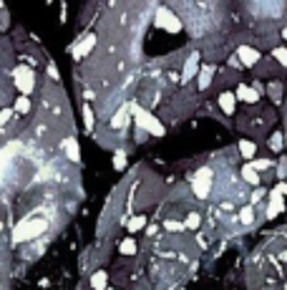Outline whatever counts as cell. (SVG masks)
<instances>
[{
    "label": "cell",
    "mask_w": 287,
    "mask_h": 290,
    "mask_svg": "<svg viewBox=\"0 0 287 290\" xmlns=\"http://www.w3.org/2000/svg\"><path fill=\"white\" fill-rule=\"evenodd\" d=\"M48 230H51V215L48 212H40V215L35 212V215L23 217L13 227V242L15 245H28V242H35L38 237H43Z\"/></svg>",
    "instance_id": "6da1fadb"
},
{
    "label": "cell",
    "mask_w": 287,
    "mask_h": 290,
    "mask_svg": "<svg viewBox=\"0 0 287 290\" xmlns=\"http://www.w3.org/2000/svg\"><path fill=\"white\" fill-rule=\"evenodd\" d=\"M131 114H134V121H136V126H141L146 129L151 137H156V139H161L164 134H167V126L159 121V116H154L146 106H141L139 101H134V106H131Z\"/></svg>",
    "instance_id": "7a4b0ae2"
},
{
    "label": "cell",
    "mask_w": 287,
    "mask_h": 290,
    "mask_svg": "<svg viewBox=\"0 0 287 290\" xmlns=\"http://www.w3.org/2000/svg\"><path fill=\"white\" fill-rule=\"evenodd\" d=\"M154 23H156V28L167 30V33H179L181 26H184L172 5H159V8L154 10Z\"/></svg>",
    "instance_id": "3957f363"
},
{
    "label": "cell",
    "mask_w": 287,
    "mask_h": 290,
    "mask_svg": "<svg viewBox=\"0 0 287 290\" xmlns=\"http://www.w3.org/2000/svg\"><path fill=\"white\" fill-rule=\"evenodd\" d=\"M212 182H214V172L209 167H201L199 172L192 177V192L197 200H207L212 192Z\"/></svg>",
    "instance_id": "277c9868"
},
{
    "label": "cell",
    "mask_w": 287,
    "mask_h": 290,
    "mask_svg": "<svg viewBox=\"0 0 287 290\" xmlns=\"http://www.w3.org/2000/svg\"><path fill=\"white\" fill-rule=\"evenodd\" d=\"M13 84H15V88L20 93L30 96L35 91V71L30 66H15L13 68Z\"/></svg>",
    "instance_id": "5b68a950"
},
{
    "label": "cell",
    "mask_w": 287,
    "mask_h": 290,
    "mask_svg": "<svg viewBox=\"0 0 287 290\" xmlns=\"http://www.w3.org/2000/svg\"><path fill=\"white\" fill-rule=\"evenodd\" d=\"M199 61H201L199 51H192L189 58L184 61V68H181V86H189V81L199 73Z\"/></svg>",
    "instance_id": "8992f818"
},
{
    "label": "cell",
    "mask_w": 287,
    "mask_h": 290,
    "mask_svg": "<svg viewBox=\"0 0 287 290\" xmlns=\"http://www.w3.org/2000/svg\"><path fill=\"white\" fill-rule=\"evenodd\" d=\"M96 43H98V35H93V33L84 35L81 41H76V43H73V58H76V61L88 58V53L96 48Z\"/></svg>",
    "instance_id": "52a82bcc"
},
{
    "label": "cell",
    "mask_w": 287,
    "mask_h": 290,
    "mask_svg": "<svg viewBox=\"0 0 287 290\" xmlns=\"http://www.w3.org/2000/svg\"><path fill=\"white\" fill-rule=\"evenodd\" d=\"M60 149H63V154H66V159H68L71 164H78V159H81V146H78V139H76L73 134H66V137H63Z\"/></svg>",
    "instance_id": "ba28073f"
},
{
    "label": "cell",
    "mask_w": 287,
    "mask_h": 290,
    "mask_svg": "<svg viewBox=\"0 0 287 290\" xmlns=\"http://www.w3.org/2000/svg\"><path fill=\"white\" fill-rule=\"evenodd\" d=\"M237 56L242 61V66H247V68H255L259 61H262V53H259L255 46H247V43L237 46Z\"/></svg>",
    "instance_id": "9c48e42d"
},
{
    "label": "cell",
    "mask_w": 287,
    "mask_h": 290,
    "mask_svg": "<svg viewBox=\"0 0 287 290\" xmlns=\"http://www.w3.org/2000/svg\"><path fill=\"white\" fill-rule=\"evenodd\" d=\"M214 73H217V66H214V63H207V66H201L199 73H197V91H207V88L212 86V81H214Z\"/></svg>",
    "instance_id": "30bf717a"
},
{
    "label": "cell",
    "mask_w": 287,
    "mask_h": 290,
    "mask_svg": "<svg viewBox=\"0 0 287 290\" xmlns=\"http://www.w3.org/2000/svg\"><path fill=\"white\" fill-rule=\"evenodd\" d=\"M217 104H219V109H222L224 114L232 116L234 109H237V93H234V91H222L219 99H217Z\"/></svg>",
    "instance_id": "8fae6325"
},
{
    "label": "cell",
    "mask_w": 287,
    "mask_h": 290,
    "mask_svg": "<svg viewBox=\"0 0 287 290\" xmlns=\"http://www.w3.org/2000/svg\"><path fill=\"white\" fill-rule=\"evenodd\" d=\"M237 99L244 101V104H257L259 101V93L255 91V86H247V84H237Z\"/></svg>",
    "instance_id": "7c38bea8"
},
{
    "label": "cell",
    "mask_w": 287,
    "mask_h": 290,
    "mask_svg": "<svg viewBox=\"0 0 287 290\" xmlns=\"http://www.w3.org/2000/svg\"><path fill=\"white\" fill-rule=\"evenodd\" d=\"M277 66H280V63H277L272 56H262V61L255 66V73H257L259 79H262V76H270V73L277 71Z\"/></svg>",
    "instance_id": "4fadbf2b"
},
{
    "label": "cell",
    "mask_w": 287,
    "mask_h": 290,
    "mask_svg": "<svg viewBox=\"0 0 287 290\" xmlns=\"http://www.w3.org/2000/svg\"><path fill=\"white\" fill-rule=\"evenodd\" d=\"M88 285H91V290H106L109 288V273L106 270H93L91 278H88Z\"/></svg>",
    "instance_id": "5bb4252c"
},
{
    "label": "cell",
    "mask_w": 287,
    "mask_h": 290,
    "mask_svg": "<svg viewBox=\"0 0 287 290\" xmlns=\"http://www.w3.org/2000/svg\"><path fill=\"white\" fill-rule=\"evenodd\" d=\"M237 151H239V157H242V159H247V162H250V159H255V157H257V144H255L252 139H239V142H237Z\"/></svg>",
    "instance_id": "9a60e30c"
},
{
    "label": "cell",
    "mask_w": 287,
    "mask_h": 290,
    "mask_svg": "<svg viewBox=\"0 0 287 290\" xmlns=\"http://www.w3.org/2000/svg\"><path fill=\"white\" fill-rule=\"evenodd\" d=\"M121 225H126V230L134 235V232H139L146 227V217H144V215H134V217H126Z\"/></svg>",
    "instance_id": "2e32d148"
},
{
    "label": "cell",
    "mask_w": 287,
    "mask_h": 290,
    "mask_svg": "<svg viewBox=\"0 0 287 290\" xmlns=\"http://www.w3.org/2000/svg\"><path fill=\"white\" fill-rule=\"evenodd\" d=\"M264 93H267V96L272 99V104H277V106L282 104V84H280V81H270Z\"/></svg>",
    "instance_id": "e0dca14e"
},
{
    "label": "cell",
    "mask_w": 287,
    "mask_h": 290,
    "mask_svg": "<svg viewBox=\"0 0 287 290\" xmlns=\"http://www.w3.org/2000/svg\"><path fill=\"white\" fill-rule=\"evenodd\" d=\"M242 179H244L247 184H252V187H259V172L250 164V162L242 167Z\"/></svg>",
    "instance_id": "ac0fdd59"
},
{
    "label": "cell",
    "mask_w": 287,
    "mask_h": 290,
    "mask_svg": "<svg viewBox=\"0 0 287 290\" xmlns=\"http://www.w3.org/2000/svg\"><path fill=\"white\" fill-rule=\"evenodd\" d=\"M13 109H15V114L28 116V114H30V109H33V106H30V99L26 96V93H23V96H18V99L13 101Z\"/></svg>",
    "instance_id": "d6986e66"
},
{
    "label": "cell",
    "mask_w": 287,
    "mask_h": 290,
    "mask_svg": "<svg viewBox=\"0 0 287 290\" xmlns=\"http://www.w3.org/2000/svg\"><path fill=\"white\" fill-rule=\"evenodd\" d=\"M136 250H139V247H136V240H134V237H126V240L118 245V253H121L124 258H134Z\"/></svg>",
    "instance_id": "ffe728a7"
},
{
    "label": "cell",
    "mask_w": 287,
    "mask_h": 290,
    "mask_svg": "<svg viewBox=\"0 0 287 290\" xmlns=\"http://www.w3.org/2000/svg\"><path fill=\"white\" fill-rule=\"evenodd\" d=\"M129 154H126V149H116L114 151V169L118 172H124L126 169V164H129V159H126Z\"/></svg>",
    "instance_id": "44dd1931"
},
{
    "label": "cell",
    "mask_w": 287,
    "mask_h": 290,
    "mask_svg": "<svg viewBox=\"0 0 287 290\" xmlns=\"http://www.w3.org/2000/svg\"><path fill=\"white\" fill-rule=\"evenodd\" d=\"M280 212H285V202H282V197H280V200H270V204H267V217L272 220V217L280 215Z\"/></svg>",
    "instance_id": "7402d4cb"
},
{
    "label": "cell",
    "mask_w": 287,
    "mask_h": 290,
    "mask_svg": "<svg viewBox=\"0 0 287 290\" xmlns=\"http://www.w3.org/2000/svg\"><path fill=\"white\" fill-rule=\"evenodd\" d=\"M282 146H285V137H282L280 131H275V134L270 137V149H272L275 154H280V151H282Z\"/></svg>",
    "instance_id": "603a6c76"
},
{
    "label": "cell",
    "mask_w": 287,
    "mask_h": 290,
    "mask_svg": "<svg viewBox=\"0 0 287 290\" xmlns=\"http://www.w3.org/2000/svg\"><path fill=\"white\" fill-rule=\"evenodd\" d=\"M199 225H201V215L199 212H189L187 220H184V227H187V230H197Z\"/></svg>",
    "instance_id": "cb8c5ba5"
},
{
    "label": "cell",
    "mask_w": 287,
    "mask_h": 290,
    "mask_svg": "<svg viewBox=\"0 0 287 290\" xmlns=\"http://www.w3.org/2000/svg\"><path fill=\"white\" fill-rule=\"evenodd\" d=\"M239 222L247 227V225H252L255 222V207H242V212H239Z\"/></svg>",
    "instance_id": "d4e9b609"
},
{
    "label": "cell",
    "mask_w": 287,
    "mask_h": 290,
    "mask_svg": "<svg viewBox=\"0 0 287 290\" xmlns=\"http://www.w3.org/2000/svg\"><path fill=\"white\" fill-rule=\"evenodd\" d=\"M272 58L282 66V68H287V48H280V46H275L272 48Z\"/></svg>",
    "instance_id": "484cf974"
},
{
    "label": "cell",
    "mask_w": 287,
    "mask_h": 290,
    "mask_svg": "<svg viewBox=\"0 0 287 290\" xmlns=\"http://www.w3.org/2000/svg\"><path fill=\"white\" fill-rule=\"evenodd\" d=\"M250 164L257 169V172H264V169H272V159H250Z\"/></svg>",
    "instance_id": "4316f807"
},
{
    "label": "cell",
    "mask_w": 287,
    "mask_h": 290,
    "mask_svg": "<svg viewBox=\"0 0 287 290\" xmlns=\"http://www.w3.org/2000/svg\"><path fill=\"white\" fill-rule=\"evenodd\" d=\"M84 121H86V129H93V124H96V114L88 104H84Z\"/></svg>",
    "instance_id": "83f0119b"
},
{
    "label": "cell",
    "mask_w": 287,
    "mask_h": 290,
    "mask_svg": "<svg viewBox=\"0 0 287 290\" xmlns=\"http://www.w3.org/2000/svg\"><path fill=\"white\" fill-rule=\"evenodd\" d=\"M164 230L181 232V230H187V227H184V222H179V220H164Z\"/></svg>",
    "instance_id": "f1b7e54d"
},
{
    "label": "cell",
    "mask_w": 287,
    "mask_h": 290,
    "mask_svg": "<svg viewBox=\"0 0 287 290\" xmlns=\"http://www.w3.org/2000/svg\"><path fill=\"white\" fill-rule=\"evenodd\" d=\"M149 131L146 129H141V126H136V131H134V139H136V144H144V142H149Z\"/></svg>",
    "instance_id": "f546056e"
},
{
    "label": "cell",
    "mask_w": 287,
    "mask_h": 290,
    "mask_svg": "<svg viewBox=\"0 0 287 290\" xmlns=\"http://www.w3.org/2000/svg\"><path fill=\"white\" fill-rule=\"evenodd\" d=\"M277 179H287V157H280V164H277Z\"/></svg>",
    "instance_id": "4dcf8cb0"
},
{
    "label": "cell",
    "mask_w": 287,
    "mask_h": 290,
    "mask_svg": "<svg viewBox=\"0 0 287 290\" xmlns=\"http://www.w3.org/2000/svg\"><path fill=\"white\" fill-rule=\"evenodd\" d=\"M230 68H234V71H237V68H242V61H239V56H237V53H234V56H230Z\"/></svg>",
    "instance_id": "1f68e13d"
},
{
    "label": "cell",
    "mask_w": 287,
    "mask_h": 290,
    "mask_svg": "<svg viewBox=\"0 0 287 290\" xmlns=\"http://www.w3.org/2000/svg\"><path fill=\"white\" fill-rule=\"evenodd\" d=\"M262 197H264V189H259V187H257V189L252 192V204H257Z\"/></svg>",
    "instance_id": "d6a6232c"
},
{
    "label": "cell",
    "mask_w": 287,
    "mask_h": 290,
    "mask_svg": "<svg viewBox=\"0 0 287 290\" xmlns=\"http://www.w3.org/2000/svg\"><path fill=\"white\" fill-rule=\"evenodd\" d=\"M277 189H280V195H287V179H280Z\"/></svg>",
    "instance_id": "836d02e7"
},
{
    "label": "cell",
    "mask_w": 287,
    "mask_h": 290,
    "mask_svg": "<svg viewBox=\"0 0 287 290\" xmlns=\"http://www.w3.org/2000/svg\"><path fill=\"white\" fill-rule=\"evenodd\" d=\"M252 86H255V91H257V93H264V91H267V88L262 86V84H259V81H255V84H252Z\"/></svg>",
    "instance_id": "e575fe53"
},
{
    "label": "cell",
    "mask_w": 287,
    "mask_h": 290,
    "mask_svg": "<svg viewBox=\"0 0 287 290\" xmlns=\"http://www.w3.org/2000/svg\"><path fill=\"white\" fill-rule=\"evenodd\" d=\"M156 232H159V227H156V225H151V227H149V230H146V235H149V237H154V235H156Z\"/></svg>",
    "instance_id": "d590c367"
},
{
    "label": "cell",
    "mask_w": 287,
    "mask_h": 290,
    "mask_svg": "<svg viewBox=\"0 0 287 290\" xmlns=\"http://www.w3.org/2000/svg\"><path fill=\"white\" fill-rule=\"evenodd\" d=\"M282 38H285V41H287V28H285V30H282Z\"/></svg>",
    "instance_id": "8d00e7d4"
},
{
    "label": "cell",
    "mask_w": 287,
    "mask_h": 290,
    "mask_svg": "<svg viewBox=\"0 0 287 290\" xmlns=\"http://www.w3.org/2000/svg\"><path fill=\"white\" fill-rule=\"evenodd\" d=\"M106 290H121V288H106Z\"/></svg>",
    "instance_id": "74e56055"
},
{
    "label": "cell",
    "mask_w": 287,
    "mask_h": 290,
    "mask_svg": "<svg viewBox=\"0 0 287 290\" xmlns=\"http://www.w3.org/2000/svg\"><path fill=\"white\" fill-rule=\"evenodd\" d=\"M0 230H3V220H0Z\"/></svg>",
    "instance_id": "f35d334b"
},
{
    "label": "cell",
    "mask_w": 287,
    "mask_h": 290,
    "mask_svg": "<svg viewBox=\"0 0 287 290\" xmlns=\"http://www.w3.org/2000/svg\"><path fill=\"white\" fill-rule=\"evenodd\" d=\"M0 290H3V280H0Z\"/></svg>",
    "instance_id": "ab89813d"
},
{
    "label": "cell",
    "mask_w": 287,
    "mask_h": 290,
    "mask_svg": "<svg viewBox=\"0 0 287 290\" xmlns=\"http://www.w3.org/2000/svg\"><path fill=\"white\" fill-rule=\"evenodd\" d=\"M285 290H287V288H285Z\"/></svg>",
    "instance_id": "60d3db41"
}]
</instances>
